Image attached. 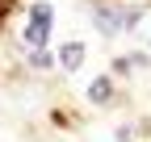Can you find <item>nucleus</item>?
<instances>
[{
	"mask_svg": "<svg viewBox=\"0 0 151 142\" xmlns=\"http://www.w3.org/2000/svg\"><path fill=\"white\" fill-rule=\"evenodd\" d=\"M92 17H97V25H101V33H126V29H134L139 25V17H143V4H130V9H122V4H97L92 9Z\"/></svg>",
	"mask_w": 151,
	"mask_h": 142,
	"instance_id": "obj_1",
	"label": "nucleus"
},
{
	"mask_svg": "<svg viewBox=\"0 0 151 142\" xmlns=\"http://www.w3.org/2000/svg\"><path fill=\"white\" fill-rule=\"evenodd\" d=\"M50 25H55V9H50V4H34V9H29V25H25L21 38H25L34 50H46V42H50Z\"/></svg>",
	"mask_w": 151,
	"mask_h": 142,
	"instance_id": "obj_2",
	"label": "nucleus"
},
{
	"mask_svg": "<svg viewBox=\"0 0 151 142\" xmlns=\"http://www.w3.org/2000/svg\"><path fill=\"white\" fill-rule=\"evenodd\" d=\"M59 67H63V71H80V67H84V42H67V46L59 50Z\"/></svg>",
	"mask_w": 151,
	"mask_h": 142,
	"instance_id": "obj_3",
	"label": "nucleus"
},
{
	"mask_svg": "<svg viewBox=\"0 0 151 142\" xmlns=\"http://www.w3.org/2000/svg\"><path fill=\"white\" fill-rule=\"evenodd\" d=\"M109 96H113V75H97V80L88 84V100L92 104H105Z\"/></svg>",
	"mask_w": 151,
	"mask_h": 142,
	"instance_id": "obj_4",
	"label": "nucleus"
},
{
	"mask_svg": "<svg viewBox=\"0 0 151 142\" xmlns=\"http://www.w3.org/2000/svg\"><path fill=\"white\" fill-rule=\"evenodd\" d=\"M55 63H59V59H55L50 50H34V55H29V67H38V71H46V67H55Z\"/></svg>",
	"mask_w": 151,
	"mask_h": 142,
	"instance_id": "obj_5",
	"label": "nucleus"
},
{
	"mask_svg": "<svg viewBox=\"0 0 151 142\" xmlns=\"http://www.w3.org/2000/svg\"><path fill=\"white\" fill-rule=\"evenodd\" d=\"M9 4H13V0H0V17H4V9H9Z\"/></svg>",
	"mask_w": 151,
	"mask_h": 142,
	"instance_id": "obj_6",
	"label": "nucleus"
}]
</instances>
